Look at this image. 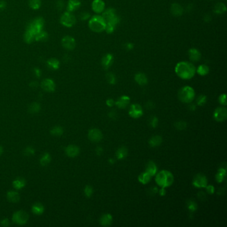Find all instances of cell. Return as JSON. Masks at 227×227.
<instances>
[{
    "mask_svg": "<svg viewBox=\"0 0 227 227\" xmlns=\"http://www.w3.org/2000/svg\"><path fill=\"white\" fill-rule=\"evenodd\" d=\"M3 148H2V146H0V156H1L2 155V153H3Z\"/></svg>",
    "mask_w": 227,
    "mask_h": 227,
    "instance_id": "003e7915",
    "label": "cell"
},
{
    "mask_svg": "<svg viewBox=\"0 0 227 227\" xmlns=\"http://www.w3.org/2000/svg\"><path fill=\"white\" fill-rule=\"evenodd\" d=\"M151 176L149 174H148L147 172H145L139 176L138 180L140 183H142L143 185H146L148 183H149V181L151 180Z\"/></svg>",
    "mask_w": 227,
    "mask_h": 227,
    "instance_id": "4dcf8cb0",
    "label": "cell"
},
{
    "mask_svg": "<svg viewBox=\"0 0 227 227\" xmlns=\"http://www.w3.org/2000/svg\"><path fill=\"white\" fill-rule=\"evenodd\" d=\"M129 114L133 118H139L141 117L143 114L142 107L139 104H133L130 107Z\"/></svg>",
    "mask_w": 227,
    "mask_h": 227,
    "instance_id": "4fadbf2b",
    "label": "cell"
},
{
    "mask_svg": "<svg viewBox=\"0 0 227 227\" xmlns=\"http://www.w3.org/2000/svg\"><path fill=\"white\" fill-rule=\"evenodd\" d=\"M80 152V149L78 146L75 145H70L65 149L66 155L71 158H74L78 156Z\"/></svg>",
    "mask_w": 227,
    "mask_h": 227,
    "instance_id": "9a60e30c",
    "label": "cell"
},
{
    "mask_svg": "<svg viewBox=\"0 0 227 227\" xmlns=\"http://www.w3.org/2000/svg\"><path fill=\"white\" fill-rule=\"evenodd\" d=\"M175 72L181 79H190L196 73V68L192 63L182 61L177 63L176 65Z\"/></svg>",
    "mask_w": 227,
    "mask_h": 227,
    "instance_id": "7a4b0ae2",
    "label": "cell"
},
{
    "mask_svg": "<svg viewBox=\"0 0 227 227\" xmlns=\"http://www.w3.org/2000/svg\"><path fill=\"white\" fill-rule=\"evenodd\" d=\"M127 154H128L127 149L125 147H121L117 150L115 155H116L117 159L122 160L127 157Z\"/></svg>",
    "mask_w": 227,
    "mask_h": 227,
    "instance_id": "484cf974",
    "label": "cell"
},
{
    "mask_svg": "<svg viewBox=\"0 0 227 227\" xmlns=\"http://www.w3.org/2000/svg\"><path fill=\"white\" fill-rule=\"evenodd\" d=\"M6 6V3L4 1H0V10H3Z\"/></svg>",
    "mask_w": 227,
    "mask_h": 227,
    "instance_id": "680465c9",
    "label": "cell"
},
{
    "mask_svg": "<svg viewBox=\"0 0 227 227\" xmlns=\"http://www.w3.org/2000/svg\"><path fill=\"white\" fill-rule=\"evenodd\" d=\"M205 188L207 189V192L208 194H212L215 193V187H213L212 185H207V187Z\"/></svg>",
    "mask_w": 227,
    "mask_h": 227,
    "instance_id": "681fc988",
    "label": "cell"
},
{
    "mask_svg": "<svg viewBox=\"0 0 227 227\" xmlns=\"http://www.w3.org/2000/svg\"><path fill=\"white\" fill-rule=\"evenodd\" d=\"M179 99L180 101L186 103H191L195 96L194 89L190 86H185L181 88L178 93Z\"/></svg>",
    "mask_w": 227,
    "mask_h": 227,
    "instance_id": "5b68a950",
    "label": "cell"
},
{
    "mask_svg": "<svg viewBox=\"0 0 227 227\" xmlns=\"http://www.w3.org/2000/svg\"><path fill=\"white\" fill-rule=\"evenodd\" d=\"M198 197L201 200H205L206 198V194L204 192L201 191L198 193Z\"/></svg>",
    "mask_w": 227,
    "mask_h": 227,
    "instance_id": "db71d44e",
    "label": "cell"
},
{
    "mask_svg": "<svg viewBox=\"0 0 227 227\" xmlns=\"http://www.w3.org/2000/svg\"><path fill=\"white\" fill-rule=\"evenodd\" d=\"M207 102V97L205 95H201L197 98V103L198 105H203Z\"/></svg>",
    "mask_w": 227,
    "mask_h": 227,
    "instance_id": "ee69618b",
    "label": "cell"
},
{
    "mask_svg": "<svg viewBox=\"0 0 227 227\" xmlns=\"http://www.w3.org/2000/svg\"><path fill=\"white\" fill-rule=\"evenodd\" d=\"M189 109L190 111H194L196 109V106L194 105V104H190L189 105Z\"/></svg>",
    "mask_w": 227,
    "mask_h": 227,
    "instance_id": "e7e4bbea",
    "label": "cell"
},
{
    "mask_svg": "<svg viewBox=\"0 0 227 227\" xmlns=\"http://www.w3.org/2000/svg\"><path fill=\"white\" fill-rule=\"evenodd\" d=\"M108 115H109V117L110 119H113V120H115V119H117V116H118V115H117V113L115 111H114V110L111 111L109 113Z\"/></svg>",
    "mask_w": 227,
    "mask_h": 227,
    "instance_id": "c3c4849f",
    "label": "cell"
},
{
    "mask_svg": "<svg viewBox=\"0 0 227 227\" xmlns=\"http://www.w3.org/2000/svg\"><path fill=\"white\" fill-rule=\"evenodd\" d=\"M175 127L178 130L183 131L187 128V122L183 121H179L175 123Z\"/></svg>",
    "mask_w": 227,
    "mask_h": 227,
    "instance_id": "60d3db41",
    "label": "cell"
},
{
    "mask_svg": "<svg viewBox=\"0 0 227 227\" xmlns=\"http://www.w3.org/2000/svg\"><path fill=\"white\" fill-rule=\"evenodd\" d=\"M106 79L108 82L111 85H114L116 83V81H117L116 77L114 74L112 73H108L106 75Z\"/></svg>",
    "mask_w": 227,
    "mask_h": 227,
    "instance_id": "ab89813d",
    "label": "cell"
},
{
    "mask_svg": "<svg viewBox=\"0 0 227 227\" xmlns=\"http://www.w3.org/2000/svg\"><path fill=\"white\" fill-rule=\"evenodd\" d=\"M88 138L91 141L94 143H98L103 138V134L101 131L98 129H92L89 131Z\"/></svg>",
    "mask_w": 227,
    "mask_h": 227,
    "instance_id": "30bf717a",
    "label": "cell"
},
{
    "mask_svg": "<svg viewBox=\"0 0 227 227\" xmlns=\"http://www.w3.org/2000/svg\"><path fill=\"white\" fill-rule=\"evenodd\" d=\"M158 122V118L156 117H152L151 119H149V125L153 128L157 127Z\"/></svg>",
    "mask_w": 227,
    "mask_h": 227,
    "instance_id": "f6af8a7d",
    "label": "cell"
},
{
    "mask_svg": "<svg viewBox=\"0 0 227 227\" xmlns=\"http://www.w3.org/2000/svg\"><path fill=\"white\" fill-rule=\"evenodd\" d=\"M26 182L24 178H17L15 180H13V186L16 190H20L24 188L25 186Z\"/></svg>",
    "mask_w": 227,
    "mask_h": 227,
    "instance_id": "83f0119b",
    "label": "cell"
},
{
    "mask_svg": "<svg viewBox=\"0 0 227 227\" xmlns=\"http://www.w3.org/2000/svg\"><path fill=\"white\" fill-rule=\"evenodd\" d=\"M126 47H127V49H132L133 48V45L132 43H127Z\"/></svg>",
    "mask_w": 227,
    "mask_h": 227,
    "instance_id": "be15d7a7",
    "label": "cell"
},
{
    "mask_svg": "<svg viewBox=\"0 0 227 227\" xmlns=\"http://www.w3.org/2000/svg\"><path fill=\"white\" fill-rule=\"evenodd\" d=\"M60 23L67 28H71L76 23L75 17L72 14L71 12L66 11L61 16L60 18Z\"/></svg>",
    "mask_w": 227,
    "mask_h": 227,
    "instance_id": "ba28073f",
    "label": "cell"
},
{
    "mask_svg": "<svg viewBox=\"0 0 227 227\" xmlns=\"http://www.w3.org/2000/svg\"><path fill=\"white\" fill-rule=\"evenodd\" d=\"M102 17L105 21L107 24L112 25L113 26L116 27V25L119 24V17H118L116 14L115 10L113 9H107L103 13Z\"/></svg>",
    "mask_w": 227,
    "mask_h": 227,
    "instance_id": "8992f818",
    "label": "cell"
},
{
    "mask_svg": "<svg viewBox=\"0 0 227 227\" xmlns=\"http://www.w3.org/2000/svg\"><path fill=\"white\" fill-rule=\"evenodd\" d=\"M29 219V215L24 211H18L13 215L12 220L16 224L19 225H24L27 223Z\"/></svg>",
    "mask_w": 227,
    "mask_h": 227,
    "instance_id": "52a82bcc",
    "label": "cell"
},
{
    "mask_svg": "<svg viewBox=\"0 0 227 227\" xmlns=\"http://www.w3.org/2000/svg\"><path fill=\"white\" fill-rule=\"evenodd\" d=\"M51 155H50V154H49L48 153H45L42 157V158H41L40 163L42 166H47L49 164L50 162H51Z\"/></svg>",
    "mask_w": 227,
    "mask_h": 227,
    "instance_id": "d6a6232c",
    "label": "cell"
},
{
    "mask_svg": "<svg viewBox=\"0 0 227 227\" xmlns=\"http://www.w3.org/2000/svg\"><path fill=\"white\" fill-rule=\"evenodd\" d=\"M50 133L55 137H60L63 133V129L60 126H56L50 131Z\"/></svg>",
    "mask_w": 227,
    "mask_h": 227,
    "instance_id": "836d02e7",
    "label": "cell"
},
{
    "mask_svg": "<svg viewBox=\"0 0 227 227\" xmlns=\"http://www.w3.org/2000/svg\"><path fill=\"white\" fill-rule=\"evenodd\" d=\"M171 12L175 16H179L183 13V7L178 3L172 4L171 6Z\"/></svg>",
    "mask_w": 227,
    "mask_h": 227,
    "instance_id": "f546056e",
    "label": "cell"
},
{
    "mask_svg": "<svg viewBox=\"0 0 227 227\" xmlns=\"http://www.w3.org/2000/svg\"><path fill=\"white\" fill-rule=\"evenodd\" d=\"M44 20L42 17H38L29 23L24 35L25 42L31 43L35 41V38L38 33L43 31Z\"/></svg>",
    "mask_w": 227,
    "mask_h": 227,
    "instance_id": "6da1fadb",
    "label": "cell"
},
{
    "mask_svg": "<svg viewBox=\"0 0 227 227\" xmlns=\"http://www.w3.org/2000/svg\"><path fill=\"white\" fill-rule=\"evenodd\" d=\"M103 149L101 147H97L96 148V149H95V152H96V154L97 155H101L103 153Z\"/></svg>",
    "mask_w": 227,
    "mask_h": 227,
    "instance_id": "9f6ffc18",
    "label": "cell"
},
{
    "mask_svg": "<svg viewBox=\"0 0 227 227\" xmlns=\"http://www.w3.org/2000/svg\"><path fill=\"white\" fill-rule=\"evenodd\" d=\"M187 208H189V211L194 212L197 209V203L193 201H189L187 202Z\"/></svg>",
    "mask_w": 227,
    "mask_h": 227,
    "instance_id": "b9f144b4",
    "label": "cell"
},
{
    "mask_svg": "<svg viewBox=\"0 0 227 227\" xmlns=\"http://www.w3.org/2000/svg\"><path fill=\"white\" fill-rule=\"evenodd\" d=\"M162 139L160 135H155L149 140V144L151 147H156L159 146L162 143Z\"/></svg>",
    "mask_w": 227,
    "mask_h": 227,
    "instance_id": "603a6c76",
    "label": "cell"
},
{
    "mask_svg": "<svg viewBox=\"0 0 227 227\" xmlns=\"http://www.w3.org/2000/svg\"><path fill=\"white\" fill-rule=\"evenodd\" d=\"M154 107H155V105H154V103L153 102L149 101L146 103V108L148 109L151 110Z\"/></svg>",
    "mask_w": 227,
    "mask_h": 227,
    "instance_id": "f5cc1de1",
    "label": "cell"
},
{
    "mask_svg": "<svg viewBox=\"0 0 227 227\" xmlns=\"http://www.w3.org/2000/svg\"><path fill=\"white\" fill-rule=\"evenodd\" d=\"M155 180L157 184L162 188L170 187L174 182V176L169 171L163 170L158 172Z\"/></svg>",
    "mask_w": 227,
    "mask_h": 227,
    "instance_id": "3957f363",
    "label": "cell"
},
{
    "mask_svg": "<svg viewBox=\"0 0 227 227\" xmlns=\"http://www.w3.org/2000/svg\"><path fill=\"white\" fill-rule=\"evenodd\" d=\"M38 83L37 82H35V81H34V82H31L30 83V87H33V88H36L38 87Z\"/></svg>",
    "mask_w": 227,
    "mask_h": 227,
    "instance_id": "6125c7cd",
    "label": "cell"
},
{
    "mask_svg": "<svg viewBox=\"0 0 227 227\" xmlns=\"http://www.w3.org/2000/svg\"><path fill=\"white\" fill-rule=\"evenodd\" d=\"M47 64L50 69H52L54 70H57L60 68V61L57 59L51 58L47 61Z\"/></svg>",
    "mask_w": 227,
    "mask_h": 227,
    "instance_id": "f1b7e54d",
    "label": "cell"
},
{
    "mask_svg": "<svg viewBox=\"0 0 227 227\" xmlns=\"http://www.w3.org/2000/svg\"><path fill=\"white\" fill-rule=\"evenodd\" d=\"M31 211L34 213L35 215H42L44 212V207L39 203H37L34 204V205L31 207Z\"/></svg>",
    "mask_w": 227,
    "mask_h": 227,
    "instance_id": "4316f807",
    "label": "cell"
},
{
    "mask_svg": "<svg viewBox=\"0 0 227 227\" xmlns=\"http://www.w3.org/2000/svg\"><path fill=\"white\" fill-rule=\"evenodd\" d=\"M90 15L89 14V13H83L81 15V19L82 20H87L88 18L89 17Z\"/></svg>",
    "mask_w": 227,
    "mask_h": 227,
    "instance_id": "11a10c76",
    "label": "cell"
},
{
    "mask_svg": "<svg viewBox=\"0 0 227 227\" xmlns=\"http://www.w3.org/2000/svg\"><path fill=\"white\" fill-rule=\"evenodd\" d=\"M41 110V106L38 103H32L29 107V112L31 114L38 113Z\"/></svg>",
    "mask_w": 227,
    "mask_h": 227,
    "instance_id": "e575fe53",
    "label": "cell"
},
{
    "mask_svg": "<svg viewBox=\"0 0 227 227\" xmlns=\"http://www.w3.org/2000/svg\"><path fill=\"white\" fill-rule=\"evenodd\" d=\"M24 155L25 156L29 157V156L34 155L35 150H34L33 148H32L31 147H26L25 149L24 150Z\"/></svg>",
    "mask_w": 227,
    "mask_h": 227,
    "instance_id": "bcb514c9",
    "label": "cell"
},
{
    "mask_svg": "<svg viewBox=\"0 0 227 227\" xmlns=\"http://www.w3.org/2000/svg\"><path fill=\"white\" fill-rule=\"evenodd\" d=\"M193 184L197 188H205L208 184V180L206 176L202 174H197L194 176Z\"/></svg>",
    "mask_w": 227,
    "mask_h": 227,
    "instance_id": "9c48e42d",
    "label": "cell"
},
{
    "mask_svg": "<svg viewBox=\"0 0 227 227\" xmlns=\"http://www.w3.org/2000/svg\"><path fill=\"white\" fill-rule=\"evenodd\" d=\"M63 6H64V3H63L61 0H60V1H59L57 3V7H58V9L60 10H62L63 7Z\"/></svg>",
    "mask_w": 227,
    "mask_h": 227,
    "instance_id": "6f0895ef",
    "label": "cell"
},
{
    "mask_svg": "<svg viewBox=\"0 0 227 227\" xmlns=\"http://www.w3.org/2000/svg\"><path fill=\"white\" fill-rule=\"evenodd\" d=\"M226 176V169L225 168H220L218 170L217 174L216 175V180L218 183H221L224 180Z\"/></svg>",
    "mask_w": 227,
    "mask_h": 227,
    "instance_id": "1f68e13d",
    "label": "cell"
},
{
    "mask_svg": "<svg viewBox=\"0 0 227 227\" xmlns=\"http://www.w3.org/2000/svg\"><path fill=\"white\" fill-rule=\"evenodd\" d=\"M106 22L102 16H95L91 18L89 22V28L95 32L99 33L105 30Z\"/></svg>",
    "mask_w": 227,
    "mask_h": 227,
    "instance_id": "277c9868",
    "label": "cell"
},
{
    "mask_svg": "<svg viewBox=\"0 0 227 227\" xmlns=\"http://www.w3.org/2000/svg\"><path fill=\"white\" fill-rule=\"evenodd\" d=\"M135 80L140 85H145L148 82L147 76L142 73H139L136 74L135 76Z\"/></svg>",
    "mask_w": 227,
    "mask_h": 227,
    "instance_id": "d4e9b609",
    "label": "cell"
},
{
    "mask_svg": "<svg viewBox=\"0 0 227 227\" xmlns=\"http://www.w3.org/2000/svg\"><path fill=\"white\" fill-rule=\"evenodd\" d=\"M100 224L103 226H110L113 222V217L110 214H105L100 218Z\"/></svg>",
    "mask_w": 227,
    "mask_h": 227,
    "instance_id": "44dd1931",
    "label": "cell"
},
{
    "mask_svg": "<svg viewBox=\"0 0 227 227\" xmlns=\"http://www.w3.org/2000/svg\"><path fill=\"white\" fill-rule=\"evenodd\" d=\"M113 62V57L111 54H107L102 59V65L105 69H108Z\"/></svg>",
    "mask_w": 227,
    "mask_h": 227,
    "instance_id": "cb8c5ba5",
    "label": "cell"
},
{
    "mask_svg": "<svg viewBox=\"0 0 227 227\" xmlns=\"http://www.w3.org/2000/svg\"><path fill=\"white\" fill-rule=\"evenodd\" d=\"M34 71H35V75L37 77H38V78H39V77L41 76V71H40V69H38V68H35Z\"/></svg>",
    "mask_w": 227,
    "mask_h": 227,
    "instance_id": "91938a15",
    "label": "cell"
},
{
    "mask_svg": "<svg viewBox=\"0 0 227 227\" xmlns=\"http://www.w3.org/2000/svg\"><path fill=\"white\" fill-rule=\"evenodd\" d=\"M93 188L91 187L90 185H87L86 187H85V189H84V193L85 194V196L89 198L91 197V195L93 194Z\"/></svg>",
    "mask_w": 227,
    "mask_h": 227,
    "instance_id": "7bdbcfd3",
    "label": "cell"
},
{
    "mask_svg": "<svg viewBox=\"0 0 227 227\" xmlns=\"http://www.w3.org/2000/svg\"><path fill=\"white\" fill-rule=\"evenodd\" d=\"M225 11H226V7L224 4L222 3H217L215 7L214 11L216 13H219V14H220V13L225 12Z\"/></svg>",
    "mask_w": 227,
    "mask_h": 227,
    "instance_id": "f35d334b",
    "label": "cell"
},
{
    "mask_svg": "<svg viewBox=\"0 0 227 227\" xmlns=\"http://www.w3.org/2000/svg\"><path fill=\"white\" fill-rule=\"evenodd\" d=\"M189 57L192 61H198L201 57V54L197 49H190L189 51Z\"/></svg>",
    "mask_w": 227,
    "mask_h": 227,
    "instance_id": "d6986e66",
    "label": "cell"
},
{
    "mask_svg": "<svg viewBox=\"0 0 227 227\" xmlns=\"http://www.w3.org/2000/svg\"><path fill=\"white\" fill-rule=\"evenodd\" d=\"M7 198L10 203H16L20 201V196L17 192L10 190L7 193Z\"/></svg>",
    "mask_w": 227,
    "mask_h": 227,
    "instance_id": "7402d4cb",
    "label": "cell"
},
{
    "mask_svg": "<svg viewBox=\"0 0 227 227\" xmlns=\"http://www.w3.org/2000/svg\"><path fill=\"white\" fill-rule=\"evenodd\" d=\"M196 71L199 75L203 76L206 75L208 73V72H209V68H208V67L206 65H201L198 67L197 70Z\"/></svg>",
    "mask_w": 227,
    "mask_h": 227,
    "instance_id": "d590c367",
    "label": "cell"
},
{
    "mask_svg": "<svg viewBox=\"0 0 227 227\" xmlns=\"http://www.w3.org/2000/svg\"><path fill=\"white\" fill-rule=\"evenodd\" d=\"M92 9L95 13H102L105 10V3L102 0H94L92 3Z\"/></svg>",
    "mask_w": 227,
    "mask_h": 227,
    "instance_id": "2e32d148",
    "label": "cell"
},
{
    "mask_svg": "<svg viewBox=\"0 0 227 227\" xmlns=\"http://www.w3.org/2000/svg\"><path fill=\"white\" fill-rule=\"evenodd\" d=\"M219 103L221 104V105H223L225 106L226 105L227 102H226V94H222L219 97Z\"/></svg>",
    "mask_w": 227,
    "mask_h": 227,
    "instance_id": "7dc6e473",
    "label": "cell"
},
{
    "mask_svg": "<svg viewBox=\"0 0 227 227\" xmlns=\"http://www.w3.org/2000/svg\"><path fill=\"white\" fill-rule=\"evenodd\" d=\"M106 104L108 107H113V105H114L115 101L113 99H108L106 101Z\"/></svg>",
    "mask_w": 227,
    "mask_h": 227,
    "instance_id": "816d5d0a",
    "label": "cell"
},
{
    "mask_svg": "<svg viewBox=\"0 0 227 227\" xmlns=\"http://www.w3.org/2000/svg\"><path fill=\"white\" fill-rule=\"evenodd\" d=\"M42 88L47 92H53L56 89V84L51 79H45L42 82Z\"/></svg>",
    "mask_w": 227,
    "mask_h": 227,
    "instance_id": "5bb4252c",
    "label": "cell"
},
{
    "mask_svg": "<svg viewBox=\"0 0 227 227\" xmlns=\"http://www.w3.org/2000/svg\"><path fill=\"white\" fill-rule=\"evenodd\" d=\"M62 46L67 50H73L75 47V40L69 35H67L61 40Z\"/></svg>",
    "mask_w": 227,
    "mask_h": 227,
    "instance_id": "7c38bea8",
    "label": "cell"
},
{
    "mask_svg": "<svg viewBox=\"0 0 227 227\" xmlns=\"http://www.w3.org/2000/svg\"><path fill=\"white\" fill-rule=\"evenodd\" d=\"M48 34L47 32H45L43 30L41 31L39 33H38L35 38V41H37V42H41V41H45L47 40L48 38Z\"/></svg>",
    "mask_w": 227,
    "mask_h": 227,
    "instance_id": "8d00e7d4",
    "label": "cell"
},
{
    "mask_svg": "<svg viewBox=\"0 0 227 227\" xmlns=\"http://www.w3.org/2000/svg\"><path fill=\"white\" fill-rule=\"evenodd\" d=\"M41 0H29V5L30 7L33 10H38L41 7Z\"/></svg>",
    "mask_w": 227,
    "mask_h": 227,
    "instance_id": "74e56055",
    "label": "cell"
},
{
    "mask_svg": "<svg viewBox=\"0 0 227 227\" xmlns=\"http://www.w3.org/2000/svg\"><path fill=\"white\" fill-rule=\"evenodd\" d=\"M215 119L219 122L225 121L227 118V111L225 107H218L214 112Z\"/></svg>",
    "mask_w": 227,
    "mask_h": 227,
    "instance_id": "8fae6325",
    "label": "cell"
},
{
    "mask_svg": "<svg viewBox=\"0 0 227 227\" xmlns=\"http://www.w3.org/2000/svg\"><path fill=\"white\" fill-rule=\"evenodd\" d=\"M158 193H159L161 196H165L166 194V190H165V188H162L161 189L158 190Z\"/></svg>",
    "mask_w": 227,
    "mask_h": 227,
    "instance_id": "94428289",
    "label": "cell"
},
{
    "mask_svg": "<svg viewBox=\"0 0 227 227\" xmlns=\"http://www.w3.org/2000/svg\"><path fill=\"white\" fill-rule=\"evenodd\" d=\"M129 103H130V98L128 96H125V95L121 96L116 102H115L117 107H119V109L126 108L127 106L129 105Z\"/></svg>",
    "mask_w": 227,
    "mask_h": 227,
    "instance_id": "e0dca14e",
    "label": "cell"
},
{
    "mask_svg": "<svg viewBox=\"0 0 227 227\" xmlns=\"http://www.w3.org/2000/svg\"><path fill=\"white\" fill-rule=\"evenodd\" d=\"M0 225L3 226H8L10 225V220H9L7 219H4L2 220H1L0 222Z\"/></svg>",
    "mask_w": 227,
    "mask_h": 227,
    "instance_id": "f907efd6",
    "label": "cell"
},
{
    "mask_svg": "<svg viewBox=\"0 0 227 227\" xmlns=\"http://www.w3.org/2000/svg\"><path fill=\"white\" fill-rule=\"evenodd\" d=\"M81 6V2L79 0H69L67 4V11L72 12L77 10Z\"/></svg>",
    "mask_w": 227,
    "mask_h": 227,
    "instance_id": "ac0fdd59",
    "label": "cell"
},
{
    "mask_svg": "<svg viewBox=\"0 0 227 227\" xmlns=\"http://www.w3.org/2000/svg\"><path fill=\"white\" fill-rule=\"evenodd\" d=\"M109 162L111 164H113V163L115 162V161H114V159H113V158H110V159L109 160Z\"/></svg>",
    "mask_w": 227,
    "mask_h": 227,
    "instance_id": "03108f58",
    "label": "cell"
},
{
    "mask_svg": "<svg viewBox=\"0 0 227 227\" xmlns=\"http://www.w3.org/2000/svg\"><path fill=\"white\" fill-rule=\"evenodd\" d=\"M145 172H147L151 176H155L157 172V167L155 163L152 161H150L147 165Z\"/></svg>",
    "mask_w": 227,
    "mask_h": 227,
    "instance_id": "ffe728a7",
    "label": "cell"
}]
</instances>
